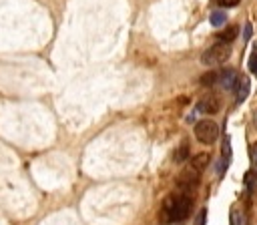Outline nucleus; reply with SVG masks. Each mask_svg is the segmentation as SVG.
Here are the masks:
<instances>
[{
	"mask_svg": "<svg viewBox=\"0 0 257 225\" xmlns=\"http://www.w3.org/2000/svg\"><path fill=\"white\" fill-rule=\"evenodd\" d=\"M217 82H219V72H215V70H209V72H205L201 76V84L203 86H213Z\"/></svg>",
	"mask_w": 257,
	"mask_h": 225,
	"instance_id": "obj_11",
	"label": "nucleus"
},
{
	"mask_svg": "<svg viewBox=\"0 0 257 225\" xmlns=\"http://www.w3.org/2000/svg\"><path fill=\"white\" fill-rule=\"evenodd\" d=\"M237 34H239V26H227L223 32L217 34V38H219L221 42H233V40L237 38Z\"/></svg>",
	"mask_w": 257,
	"mask_h": 225,
	"instance_id": "obj_9",
	"label": "nucleus"
},
{
	"mask_svg": "<svg viewBox=\"0 0 257 225\" xmlns=\"http://www.w3.org/2000/svg\"><path fill=\"white\" fill-rule=\"evenodd\" d=\"M189 153H191V149H189V143H187V141H183V143L177 147V151L173 153V159H175V163H185V161H189Z\"/></svg>",
	"mask_w": 257,
	"mask_h": 225,
	"instance_id": "obj_8",
	"label": "nucleus"
},
{
	"mask_svg": "<svg viewBox=\"0 0 257 225\" xmlns=\"http://www.w3.org/2000/svg\"><path fill=\"white\" fill-rule=\"evenodd\" d=\"M249 38H251V24L247 22L245 24V40H249Z\"/></svg>",
	"mask_w": 257,
	"mask_h": 225,
	"instance_id": "obj_16",
	"label": "nucleus"
},
{
	"mask_svg": "<svg viewBox=\"0 0 257 225\" xmlns=\"http://www.w3.org/2000/svg\"><path fill=\"white\" fill-rule=\"evenodd\" d=\"M249 70H251V74L257 76V46L253 48V52L249 56Z\"/></svg>",
	"mask_w": 257,
	"mask_h": 225,
	"instance_id": "obj_14",
	"label": "nucleus"
},
{
	"mask_svg": "<svg viewBox=\"0 0 257 225\" xmlns=\"http://www.w3.org/2000/svg\"><path fill=\"white\" fill-rule=\"evenodd\" d=\"M237 80H239V74L233 70V68H225L219 72V84L225 88V90H233L237 86Z\"/></svg>",
	"mask_w": 257,
	"mask_h": 225,
	"instance_id": "obj_6",
	"label": "nucleus"
},
{
	"mask_svg": "<svg viewBox=\"0 0 257 225\" xmlns=\"http://www.w3.org/2000/svg\"><path fill=\"white\" fill-rule=\"evenodd\" d=\"M225 20H227V16H225L223 10H215V12L211 14V24H213V26H223Z\"/></svg>",
	"mask_w": 257,
	"mask_h": 225,
	"instance_id": "obj_13",
	"label": "nucleus"
},
{
	"mask_svg": "<svg viewBox=\"0 0 257 225\" xmlns=\"http://www.w3.org/2000/svg\"><path fill=\"white\" fill-rule=\"evenodd\" d=\"M231 225H247L245 213L239 211V209H233V211H231Z\"/></svg>",
	"mask_w": 257,
	"mask_h": 225,
	"instance_id": "obj_12",
	"label": "nucleus"
},
{
	"mask_svg": "<svg viewBox=\"0 0 257 225\" xmlns=\"http://www.w3.org/2000/svg\"><path fill=\"white\" fill-rule=\"evenodd\" d=\"M221 8H233V6H237L241 0H215Z\"/></svg>",
	"mask_w": 257,
	"mask_h": 225,
	"instance_id": "obj_15",
	"label": "nucleus"
},
{
	"mask_svg": "<svg viewBox=\"0 0 257 225\" xmlns=\"http://www.w3.org/2000/svg\"><path fill=\"white\" fill-rule=\"evenodd\" d=\"M219 108H221V102H219V98H217L215 94L203 96V98L197 102V110L203 113V115H215V113H219Z\"/></svg>",
	"mask_w": 257,
	"mask_h": 225,
	"instance_id": "obj_5",
	"label": "nucleus"
},
{
	"mask_svg": "<svg viewBox=\"0 0 257 225\" xmlns=\"http://www.w3.org/2000/svg\"><path fill=\"white\" fill-rule=\"evenodd\" d=\"M201 173H203V171H199L197 167H193V165L189 163V165L181 171V175H179V179H177V189H179V191H185V193H191V191L199 185Z\"/></svg>",
	"mask_w": 257,
	"mask_h": 225,
	"instance_id": "obj_3",
	"label": "nucleus"
},
{
	"mask_svg": "<svg viewBox=\"0 0 257 225\" xmlns=\"http://www.w3.org/2000/svg\"><path fill=\"white\" fill-rule=\"evenodd\" d=\"M191 209H193L191 193L179 191V193L167 197L159 217H161L163 223H179V221H185L191 215Z\"/></svg>",
	"mask_w": 257,
	"mask_h": 225,
	"instance_id": "obj_1",
	"label": "nucleus"
},
{
	"mask_svg": "<svg viewBox=\"0 0 257 225\" xmlns=\"http://www.w3.org/2000/svg\"><path fill=\"white\" fill-rule=\"evenodd\" d=\"M231 56V46L229 42H215L213 46H209L203 54H201V62L205 66H215V64H223L227 58Z\"/></svg>",
	"mask_w": 257,
	"mask_h": 225,
	"instance_id": "obj_2",
	"label": "nucleus"
},
{
	"mask_svg": "<svg viewBox=\"0 0 257 225\" xmlns=\"http://www.w3.org/2000/svg\"><path fill=\"white\" fill-rule=\"evenodd\" d=\"M217 135H219V127H217V123H213L211 119H203V121H199V123L195 125V137H197V141L203 143V145L215 143Z\"/></svg>",
	"mask_w": 257,
	"mask_h": 225,
	"instance_id": "obj_4",
	"label": "nucleus"
},
{
	"mask_svg": "<svg viewBox=\"0 0 257 225\" xmlns=\"http://www.w3.org/2000/svg\"><path fill=\"white\" fill-rule=\"evenodd\" d=\"M249 78L247 76H239V80H237V102H243L245 98H247V94H249Z\"/></svg>",
	"mask_w": 257,
	"mask_h": 225,
	"instance_id": "obj_7",
	"label": "nucleus"
},
{
	"mask_svg": "<svg viewBox=\"0 0 257 225\" xmlns=\"http://www.w3.org/2000/svg\"><path fill=\"white\" fill-rule=\"evenodd\" d=\"M253 163H255V171H257V145L253 149Z\"/></svg>",
	"mask_w": 257,
	"mask_h": 225,
	"instance_id": "obj_17",
	"label": "nucleus"
},
{
	"mask_svg": "<svg viewBox=\"0 0 257 225\" xmlns=\"http://www.w3.org/2000/svg\"><path fill=\"white\" fill-rule=\"evenodd\" d=\"M189 161H191V165L197 167L199 171H205V167L209 165V155H207V153H199V155H195V157L189 159Z\"/></svg>",
	"mask_w": 257,
	"mask_h": 225,
	"instance_id": "obj_10",
	"label": "nucleus"
}]
</instances>
